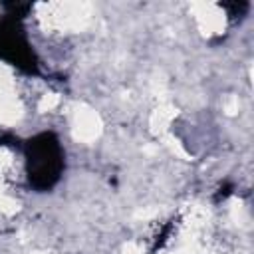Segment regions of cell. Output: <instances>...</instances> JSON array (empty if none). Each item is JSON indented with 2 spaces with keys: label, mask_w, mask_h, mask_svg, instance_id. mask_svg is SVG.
<instances>
[{
  "label": "cell",
  "mask_w": 254,
  "mask_h": 254,
  "mask_svg": "<svg viewBox=\"0 0 254 254\" xmlns=\"http://www.w3.org/2000/svg\"><path fill=\"white\" fill-rule=\"evenodd\" d=\"M36 254H46V252H36Z\"/></svg>",
  "instance_id": "obj_13"
},
{
  "label": "cell",
  "mask_w": 254,
  "mask_h": 254,
  "mask_svg": "<svg viewBox=\"0 0 254 254\" xmlns=\"http://www.w3.org/2000/svg\"><path fill=\"white\" fill-rule=\"evenodd\" d=\"M60 105V95L58 93H46L42 99H40V103H38V109L42 111V113H46V111H52V109H56Z\"/></svg>",
  "instance_id": "obj_8"
},
{
  "label": "cell",
  "mask_w": 254,
  "mask_h": 254,
  "mask_svg": "<svg viewBox=\"0 0 254 254\" xmlns=\"http://www.w3.org/2000/svg\"><path fill=\"white\" fill-rule=\"evenodd\" d=\"M22 117V103L16 99L12 87L0 89V123L12 125Z\"/></svg>",
  "instance_id": "obj_4"
},
{
  "label": "cell",
  "mask_w": 254,
  "mask_h": 254,
  "mask_svg": "<svg viewBox=\"0 0 254 254\" xmlns=\"http://www.w3.org/2000/svg\"><path fill=\"white\" fill-rule=\"evenodd\" d=\"M230 216H232V220L236 224H244L246 222V210H244V206L240 202H234L232 208H230Z\"/></svg>",
  "instance_id": "obj_9"
},
{
  "label": "cell",
  "mask_w": 254,
  "mask_h": 254,
  "mask_svg": "<svg viewBox=\"0 0 254 254\" xmlns=\"http://www.w3.org/2000/svg\"><path fill=\"white\" fill-rule=\"evenodd\" d=\"M224 111H226V115H236V113H238V99H236L234 95L226 97V101H224Z\"/></svg>",
  "instance_id": "obj_10"
},
{
  "label": "cell",
  "mask_w": 254,
  "mask_h": 254,
  "mask_svg": "<svg viewBox=\"0 0 254 254\" xmlns=\"http://www.w3.org/2000/svg\"><path fill=\"white\" fill-rule=\"evenodd\" d=\"M10 163H12V155H10L6 149H0V173H2L4 169H8Z\"/></svg>",
  "instance_id": "obj_12"
},
{
  "label": "cell",
  "mask_w": 254,
  "mask_h": 254,
  "mask_svg": "<svg viewBox=\"0 0 254 254\" xmlns=\"http://www.w3.org/2000/svg\"><path fill=\"white\" fill-rule=\"evenodd\" d=\"M192 12H194V18H196V26L202 34L214 36V34H220L224 30V24H226L224 12L216 4L196 2V4H192Z\"/></svg>",
  "instance_id": "obj_3"
},
{
  "label": "cell",
  "mask_w": 254,
  "mask_h": 254,
  "mask_svg": "<svg viewBox=\"0 0 254 254\" xmlns=\"http://www.w3.org/2000/svg\"><path fill=\"white\" fill-rule=\"evenodd\" d=\"M155 214H157L155 208H141V210L135 212V218H137V220H149V218H153Z\"/></svg>",
  "instance_id": "obj_11"
},
{
  "label": "cell",
  "mask_w": 254,
  "mask_h": 254,
  "mask_svg": "<svg viewBox=\"0 0 254 254\" xmlns=\"http://www.w3.org/2000/svg\"><path fill=\"white\" fill-rule=\"evenodd\" d=\"M103 123L101 117L87 105L79 103L73 107L71 113V135L73 139L81 141V143H93L99 135H101Z\"/></svg>",
  "instance_id": "obj_2"
},
{
  "label": "cell",
  "mask_w": 254,
  "mask_h": 254,
  "mask_svg": "<svg viewBox=\"0 0 254 254\" xmlns=\"http://www.w3.org/2000/svg\"><path fill=\"white\" fill-rule=\"evenodd\" d=\"M163 141H165V147H167L175 157L189 159V153L185 151V147L181 145V141H179L177 137H173V135H165V137H163Z\"/></svg>",
  "instance_id": "obj_7"
},
{
  "label": "cell",
  "mask_w": 254,
  "mask_h": 254,
  "mask_svg": "<svg viewBox=\"0 0 254 254\" xmlns=\"http://www.w3.org/2000/svg\"><path fill=\"white\" fill-rule=\"evenodd\" d=\"M175 115H177V109H175L171 103L159 105V107L151 113V117H149V127H151V131H153L155 135H165V131L169 129V125H171V121L175 119Z\"/></svg>",
  "instance_id": "obj_5"
},
{
  "label": "cell",
  "mask_w": 254,
  "mask_h": 254,
  "mask_svg": "<svg viewBox=\"0 0 254 254\" xmlns=\"http://www.w3.org/2000/svg\"><path fill=\"white\" fill-rule=\"evenodd\" d=\"M18 208H20L18 200L12 194H8L4 185L0 183V212L2 214H14V212H18Z\"/></svg>",
  "instance_id": "obj_6"
},
{
  "label": "cell",
  "mask_w": 254,
  "mask_h": 254,
  "mask_svg": "<svg viewBox=\"0 0 254 254\" xmlns=\"http://www.w3.org/2000/svg\"><path fill=\"white\" fill-rule=\"evenodd\" d=\"M40 20L54 30L79 32L91 22V6L85 2H48L40 4Z\"/></svg>",
  "instance_id": "obj_1"
}]
</instances>
